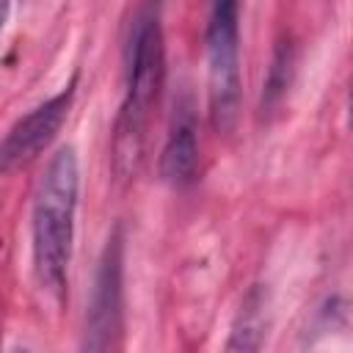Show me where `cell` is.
<instances>
[{"label": "cell", "instance_id": "6da1fadb", "mask_svg": "<svg viewBox=\"0 0 353 353\" xmlns=\"http://www.w3.org/2000/svg\"><path fill=\"white\" fill-rule=\"evenodd\" d=\"M77 201H80V160L72 146H63L47 163L30 212L33 273L39 287L55 301L66 295V284H69Z\"/></svg>", "mask_w": 353, "mask_h": 353}, {"label": "cell", "instance_id": "7a4b0ae2", "mask_svg": "<svg viewBox=\"0 0 353 353\" xmlns=\"http://www.w3.org/2000/svg\"><path fill=\"white\" fill-rule=\"evenodd\" d=\"M165 83V36L160 11L149 6L138 14L127 47L124 99L113 127V168L119 176H132L141 168L146 132Z\"/></svg>", "mask_w": 353, "mask_h": 353}, {"label": "cell", "instance_id": "3957f363", "mask_svg": "<svg viewBox=\"0 0 353 353\" xmlns=\"http://www.w3.org/2000/svg\"><path fill=\"white\" fill-rule=\"evenodd\" d=\"M240 6L237 0H210L207 17V108L218 135H232L240 119Z\"/></svg>", "mask_w": 353, "mask_h": 353}, {"label": "cell", "instance_id": "277c9868", "mask_svg": "<svg viewBox=\"0 0 353 353\" xmlns=\"http://www.w3.org/2000/svg\"><path fill=\"white\" fill-rule=\"evenodd\" d=\"M124 334V237L116 226L97 262L88 314H85V350H116Z\"/></svg>", "mask_w": 353, "mask_h": 353}, {"label": "cell", "instance_id": "5b68a950", "mask_svg": "<svg viewBox=\"0 0 353 353\" xmlns=\"http://www.w3.org/2000/svg\"><path fill=\"white\" fill-rule=\"evenodd\" d=\"M72 102H74V80L66 88H61L55 97L36 105L30 113H25L0 141V174H14L19 168H28L33 160H39L58 138L61 127L66 124Z\"/></svg>", "mask_w": 353, "mask_h": 353}, {"label": "cell", "instance_id": "8992f818", "mask_svg": "<svg viewBox=\"0 0 353 353\" xmlns=\"http://www.w3.org/2000/svg\"><path fill=\"white\" fill-rule=\"evenodd\" d=\"M160 176L176 190L190 188L199 176V124L190 97H182L174 105L171 127L160 152Z\"/></svg>", "mask_w": 353, "mask_h": 353}, {"label": "cell", "instance_id": "52a82bcc", "mask_svg": "<svg viewBox=\"0 0 353 353\" xmlns=\"http://www.w3.org/2000/svg\"><path fill=\"white\" fill-rule=\"evenodd\" d=\"M265 292L254 287L237 312V320L232 325V336L226 342L229 350H259L265 342Z\"/></svg>", "mask_w": 353, "mask_h": 353}, {"label": "cell", "instance_id": "ba28073f", "mask_svg": "<svg viewBox=\"0 0 353 353\" xmlns=\"http://www.w3.org/2000/svg\"><path fill=\"white\" fill-rule=\"evenodd\" d=\"M290 66H292V52L287 44H281L276 50V58H273V66H270V74H268V83H265V105H276L281 97H284V88L290 83Z\"/></svg>", "mask_w": 353, "mask_h": 353}, {"label": "cell", "instance_id": "9c48e42d", "mask_svg": "<svg viewBox=\"0 0 353 353\" xmlns=\"http://www.w3.org/2000/svg\"><path fill=\"white\" fill-rule=\"evenodd\" d=\"M8 8H11V0H0V33H3V25L8 19Z\"/></svg>", "mask_w": 353, "mask_h": 353}]
</instances>
